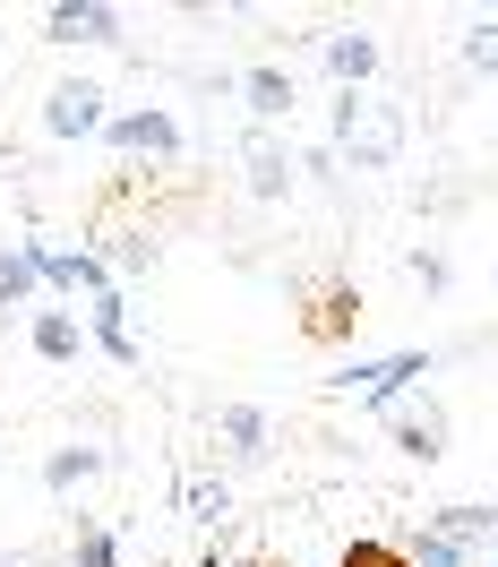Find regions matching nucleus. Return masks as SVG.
Wrapping results in <instances>:
<instances>
[{"label":"nucleus","instance_id":"4be33fe9","mask_svg":"<svg viewBox=\"0 0 498 567\" xmlns=\"http://www.w3.org/2000/svg\"><path fill=\"white\" fill-rule=\"evenodd\" d=\"M413 284H422V292H447V284H456V258H447V249H413Z\"/></svg>","mask_w":498,"mask_h":567},{"label":"nucleus","instance_id":"a211bd4d","mask_svg":"<svg viewBox=\"0 0 498 567\" xmlns=\"http://www.w3.org/2000/svg\"><path fill=\"white\" fill-rule=\"evenodd\" d=\"M395 550H404V559H413V567H473V559H464V550H456V542H447V533L429 525V516H422V525H413V533H404Z\"/></svg>","mask_w":498,"mask_h":567},{"label":"nucleus","instance_id":"4468645a","mask_svg":"<svg viewBox=\"0 0 498 567\" xmlns=\"http://www.w3.org/2000/svg\"><path fill=\"white\" fill-rule=\"evenodd\" d=\"M326 78H335V95H370V78H378V35H361V27H344V35H326Z\"/></svg>","mask_w":498,"mask_h":567},{"label":"nucleus","instance_id":"9d476101","mask_svg":"<svg viewBox=\"0 0 498 567\" xmlns=\"http://www.w3.org/2000/svg\"><path fill=\"white\" fill-rule=\"evenodd\" d=\"M43 43H121V9L112 0H52L43 9Z\"/></svg>","mask_w":498,"mask_h":567},{"label":"nucleus","instance_id":"412c9836","mask_svg":"<svg viewBox=\"0 0 498 567\" xmlns=\"http://www.w3.org/2000/svg\"><path fill=\"white\" fill-rule=\"evenodd\" d=\"M155 258H164L155 233H121V241H112V276H155Z\"/></svg>","mask_w":498,"mask_h":567},{"label":"nucleus","instance_id":"2eb2a0df","mask_svg":"<svg viewBox=\"0 0 498 567\" xmlns=\"http://www.w3.org/2000/svg\"><path fill=\"white\" fill-rule=\"evenodd\" d=\"M43 241H9L0 249V310H43Z\"/></svg>","mask_w":498,"mask_h":567},{"label":"nucleus","instance_id":"6e6552de","mask_svg":"<svg viewBox=\"0 0 498 567\" xmlns=\"http://www.w3.org/2000/svg\"><path fill=\"white\" fill-rule=\"evenodd\" d=\"M104 146H112V155H155V164H173V155H180V121L164 104H129V112H112Z\"/></svg>","mask_w":498,"mask_h":567},{"label":"nucleus","instance_id":"f03ea898","mask_svg":"<svg viewBox=\"0 0 498 567\" xmlns=\"http://www.w3.org/2000/svg\"><path fill=\"white\" fill-rule=\"evenodd\" d=\"M326 146H335L353 173H395V155H404V112L378 104V95H335V104H326Z\"/></svg>","mask_w":498,"mask_h":567},{"label":"nucleus","instance_id":"f8f14e48","mask_svg":"<svg viewBox=\"0 0 498 567\" xmlns=\"http://www.w3.org/2000/svg\"><path fill=\"white\" fill-rule=\"evenodd\" d=\"M27 344H35L52 370H70V361H86V319H77L70 301H43L35 319H27Z\"/></svg>","mask_w":498,"mask_h":567},{"label":"nucleus","instance_id":"39448f33","mask_svg":"<svg viewBox=\"0 0 498 567\" xmlns=\"http://www.w3.org/2000/svg\"><path fill=\"white\" fill-rule=\"evenodd\" d=\"M43 130L52 138H104L112 130V95L95 78H61L52 95H43Z\"/></svg>","mask_w":498,"mask_h":567},{"label":"nucleus","instance_id":"20e7f679","mask_svg":"<svg viewBox=\"0 0 498 567\" xmlns=\"http://www.w3.org/2000/svg\"><path fill=\"white\" fill-rule=\"evenodd\" d=\"M292 181H301V146H292L284 130H249L241 138V189L258 207H284Z\"/></svg>","mask_w":498,"mask_h":567},{"label":"nucleus","instance_id":"393cba45","mask_svg":"<svg viewBox=\"0 0 498 567\" xmlns=\"http://www.w3.org/2000/svg\"><path fill=\"white\" fill-rule=\"evenodd\" d=\"M0 567H35V559H9V550H0Z\"/></svg>","mask_w":498,"mask_h":567},{"label":"nucleus","instance_id":"423d86ee","mask_svg":"<svg viewBox=\"0 0 498 567\" xmlns=\"http://www.w3.org/2000/svg\"><path fill=\"white\" fill-rule=\"evenodd\" d=\"M232 95L249 104V130H284L292 104H301V78L284 61H249V70H232Z\"/></svg>","mask_w":498,"mask_h":567},{"label":"nucleus","instance_id":"dca6fc26","mask_svg":"<svg viewBox=\"0 0 498 567\" xmlns=\"http://www.w3.org/2000/svg\"><path fill=\"white\" fill-rule=\"evenodd\" d=\"M95 473H104V447H95V439H70V447H52V456H43V491L70 498L77 482H95Z\"/></svg>","mask_w":498,"mask_h":567},{"label":"nucleus","instance_id":"5701e85b","mask_svg":"<svg viewBox=\"0 0 498 567\" xmlns=\"http://www.w3.org/2000/svg\"><path fill=\"white\" fill-rule=\"evenodd\" d=\"M301 181L335 189V181H344V155H335V146H301Z\"/></svg>","mask_w":498,"mask_h":567},{"label":"nucleus","instance_id":"b1692460","mask_svg":"<svg viewBox=\"0 0 498 567\" xmlns=\"http://www.w3.org/2000/svg\"><path fill=\"white\" fill-rule=\"evenodd\" d=\"M335 567H413V559H404L395 542H353V550H344Z\"/></svg>","mask_w":498,"mask_h":567},{"label":"nucleus","instance_id":"9b49d317","mask_svg":"<svg viewBox=\"0 0 498 567\" xmlns=\"http://www.w3.org/2000/svg\"><path fill=\"white\" fill-rule=\"evenodd\" d=\"M267 447H276V422L258 404H224L215 413V456L224 464H267Z\"/></svg>","mask_w":498,"mask_h":567},{"label":"nucleus","instance_id":"aec40b11","mask_svg":"<svg viewBox=\"0 0 498 567\" xmlns=\"http://www.w3.org/2000/svg\"><path fill=\"white\" fill-rule=\"evenodd\" d=\"M464 70H473V78H498V9L464 27Z\"/></svg>","mask_w":498,"mask_h":567},{"label":"nucleus","instance_id":"1a4fd4ad","mask_svg":"<svg viewBox=\"0 0 498 567\" xmlns=\"http://www.w3.org/2000/svg\"><path fill=\"white\" fill-rule=\"evenodd\" d=\"M43 292H61V301H104L121 284H112L104 249H52V258H43Z\"/></svg>","mask_w":498,"mask_h":567},{"label":"nucleus","instance_id":"f257e3e1","mask_svg":"<svg viewBox=\"0 0 498 567\" xmlns=\"http://www.w3.org/2000/svg\"><path fill=\"white\" fill-rule=\"evenodd\" d=\"M292 336H301V344H319V353L353 344V336H361V276H353V267L292 276Z\"/></svg>","mask_w":498,"mask_h":567},{"label":"nucleus","instance_id":"0eeeda50","mask_svg":"<svg viewBox=\"0 0 498 567\" xmlns=\"http://www.w3.org/2000/svg\"><path fill=\"white\" fill-rule=\"evenodd\" d=\"M387 439H395L404 464H438L447 456V404H438V395H404L387 413Z\"/></svg>","mask_w":498,"mask_h":567},{"label":"nucleus","instance_id":"f3484780","mask_svg":"<svg viewBox=\"0 0 498 567\" xmlns=\"http://www.w3.org/2000/svg\"><path fill=\"white\" fill-rule=\"evenodd\" d=\"M180 516H189V525H224V516H232L224 473H189V482H180Z\"/></svg>","mask_w":498,"mask_h":567},{"label":"nucleus","instance_id":"6ab92c4d","mask_svg":"<svg viewBox=\"0 0 498 567\" xmlns=\"http://www.w3.org/2000/svg\"><path fill=\"white\" fill-rule=\"evenodd\" d=\"M70 567H121V542H112L104 516H77V533H70Z\"/></svg>","mask_w":498,"mask_h":567},{"label":"nucleus","instance_id":"7ed1b4c3","mask_svg":"<svg viewBox=\"0 0 498 567\" xmlns=\"http://www.w3.org/2000/svg\"><path fill=\"white\" fill-rule=\"evenodd\" d=\"M422 379H429V353H422V344H404V353H378V361H361V370H335L326 388L344 395V404H361V413H395Z\"/></svg>","mask_w":498,"mask_h":567},{"label":"nucleus","instance_id":"ddd939ff","mask_svg":"<svg viewBox=\"0 0 498 567\" xmlns=\"http://www.w3.org/2000/svg\"><path fill=\"white\" fill-rule=\"evenodd\" d=\"M429 525L456 542L464 559H498V507H481V498H456V507H429Z\"/></svg>","mask_w":498,"mask_h":567}]
</instances>
